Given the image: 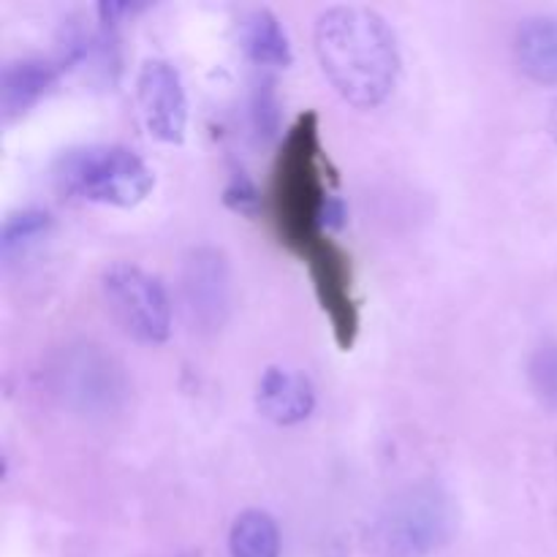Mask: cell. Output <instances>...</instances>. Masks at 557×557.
Listing matches in <instances>:
<instances>
[{
	"label": "cell",
	"instance_id": "obj_1",
	"mask_svg": "<svg viewBox=\"0 0 557 557\" xmlns=\"http://www.w3.org/2000/svg\"><path fill=\"white\" fill-rule=\"evenodd\" d=\"M313 49L330 85L357 109H375L400 79V47L389 22L368 5H332L313 27Z\"/></svg>",
	"mask_w": 557,
	"mask_h": 557
},
{
	"label": "cell",
	"instance_id": "obj_2",
	"mask_svg": "<svg viewBox=\"0 0 557 557\" xmlns=\"http://www.w3.org/2000/svg\"><path fill=\"white\" fill-rule=\"evenodd\" d=\"M319 156V125L310 112L288 131L275 169L277 223L286 243L302 253H310L321 243L324 212L332 199L321 180Z\"/></svg>",
	"mask_w": 557,
	"mask_h": 557
},
{
	"label": "cell",
	"instance_id": "obj_3",
	"mask_svg": "<svg viewBox=\"0 0 557 557\" xmlns=\"http://www.w3.org/2000/svg\"><path fill=\"white\" fill-rule=\"evenodd\" d=\"M54 183L65 196L98 205L134 207L156 185V174L139 152L123 145L71 147L54 163Z\"/></svg>",
	"mask_w": 557,
	"mask_h": 557
},
{
	"label": "cell",
	"instance_id": "obj_4",
	"mask_svg": "<svg viewBox=\"0 0 557 557\" xmlns=\"http://www.w3.org/2000/svg\"><path fill=\"white\" fill-rule=\"evenodd\" d=\"M455 506L433 484L395 498L379 522V547L386 557H428L449 542Z\"/></svg>",
	"mask_w": 557,
	"mask_h": 557
},
{
	"label": "cell",
	"instance_id": "obj_5",
	"mask_svg": "<svg viewBox=\"0 0 557 557\" xmlns=\"http://www.w3.org/2000/svg\"><path fill=\"white\" fill-rule=\"evenodd\" d=\"M101 292L109 313L131 337L141 343H163L172 332V305L166 288L156 275L136 264L107 267Z\"/></svg>",
	"mask_w": 557,
	"mask_h": 557
},
{
	"label": "cell",
	"instance_id": "obj_6",
	"mask_svg": "<svg viewBox=\"0 0 557 557\" xmlns=\"http://www.w3.org/2000/svg\"><path fill=\"white\" fill-rule=\"evenodd\" d=\"M58 392L82 413L112 411L125 395V381L107 354L96 346H71L54 368Z\"/></svg>",
	"mask_w": 557,
	"mask_h": 557
},
{
	"label": "cell",
	"instance_id": "obj_7",
	"mask_svg": "<svg viewBox=\"0 0 557 557\" xmlns=\"http://www.w3.org/2000/svg\"><path fill=\"white\" fill-rule=\"evenodd\" d=\"M183 297L199 330H221L232 310V270L212 245L190 248L183 261Z\"/></svg>",
	"mask_w": 557,
	"mask_h": 557
},
{
	"label": "cell",
	"instance_id": "obj_8",
	"mask_svg": "<svg viewBox=\"0 0 557 557\" xmlns=\"http://www.w3.org/2000/svg\"><path fill=\"white\" fill-rule=\"evenodd\" d=\"M136 101L141 120L156 139L180 145L188 125V101L177 69L166 60L150 58L136 74Z\"/></svg>",
	"mask_w": 557,
	"mask_h": 557
},
{
	"label": "cell",
	"instance_id": "obj_9",
	"mask_svg": "<svg viewBox=\"0 0 557 557\" xmlns=\"http://www.w3.org/2000/svg\"><path fill=\"white\" fill-rule=\"evenodd\" d=\"M308 259L310 270H313L315 288H319L324 310L330 313L332 324H335L337 337H341L343 346H351L354 330H357V308H354L351 288H348L346 259L330 243L315 245L308 253Z\"/></svg>",
	"mask_w": 557,
	"mask_h": 557
},
{
	"label": "cell",
	"instance_id": "obj_10",
	"mask_svg": "<svg viewBox=\"0 0 557 557\" xmlns=\"http://www.w3.org/2000/svg\"><path fill=\"white\" fill-rule=\"evenodd\" d=\"M256 406L270 422L297 424L313 413L315 386L305 373L288 368H267L256 386Z\"/></svg>",
	"mask_w": 557,
	"mask_h": 557
},
{
	"label": "cell",
	"instance_id": "obj_11",
	"mask_svg": "<svg viewBox=\"0 0 557 557\" xmlns=\"http://www.w3.org/2000/svg\"><path fill=\"white\" fill-rule=\"evenodd\" d=\"M63 74L58 58H16L3 65L0 74V112L3 120L25 114L33 103L41 101Z\"/></svg>",
	"mask_w": 557,
	"mask_h": 557
},
{
	"label": "cell",
	"instance_id": "obj_12",
	"mask_svg": "<svg viewBox=\"0 0 557 557\" xmlns=\"http://www.w3.org/2000/svg\"><path fill=\"white\" fill-rule=\"evenodd\" d=\"M515 54L520 69L542 85H557V16H531L517 27Z\"/></svg>",
	"mask_w": 557,
	"mask_h": 557
},
{
	"label": "cell",
	"instance_id": "obj_13",
	"mask_svg": "<svg viewBox=\"0 0 557 557\" xmlns=\"http://www.w3.org/2000/svg\"><path fill=\"white\" fill-rule=\"evenodd\" d=\"M239 41H243L245 54L259 65H283L292 63V44H288L286 30L281 20L264 5L245 11L239 22Z\"/></svg>",
	"mask_w": 557,
	"mask_h": 557
},
{
	"label": "cell",
	"instance_id": "obj_14",
	"mask_svg": "<svg viewBox=\"0 0 557 557\" xmlns=\"http://www.w3.org/2000/svg\"><path fill=\"white\" fill-rule=\"evenodd\" d=\"M232 557H281V531L261 509H248L234 520L228 533Z\"/></svg>",
	"mask_w": 557,
	"mask_h": 557
},
{
	"label": "cell",
	"instance_id": "obj_15",
	"mask_svg": "<svg viewBox=\"0 0 557 557\" xmlns=\"http://www.w3.org/2000/svg\"><path fill=\"white\" fill-rule=\"evenodd\" d=\"M49 226H52V215L47 210H38V207H25V210L9 212L3 221V228H0V253H3V259H9L11 253L25 248L27 243L47 234Z\"/></svg>",
	"mask_w": 557,
	"mask_h": 557
},
{
	"label": "cell",
	"instance_id": "obj_16",
	"mask_svg": "<svg viewBox=\"0 0 557 557\" xmlns=\"http://www.w3.org/2000/svg\"><path fill=\"white\" fill-rule=\"evenodd\" d=\"M281 98H277L275 82L270 76L253 85L250 96V123H253L256 136L261 141H272L281 136Z\"/></svg>",
	"mask_w": 557,
	"mask_h": 557
},
{
	"label": "cell",
	"instance_id": "obj_17",
	"mask_svg": "<svg viewBox=\"0 0 557 557\" xmlns=\"http://www.w3.org/2000/svg\"><path fill=\"white\" fill-rule=\"evenodd\" d=\"M528 379H531L539 400L557 411V341L544 343L533 351L531 362H528Z\"/></svg>",
	"mask_w": 557,
	"mask_h": 557
},
{
	"label": "cell",
	"instance_id": "obj_18",
	"mask_svg": "<svg viewBox=\"0 0 557 557\" xmlns=\"http://www.w3.org/2000/svg\"><path fill=\"white\" fill-rule=\"evenodd\" d=\"M223 205L239 215H256L261 210V190L243 169H234L223 188Z\"/></svg>",
	"mask_w": 557,
	"mask_h": 557
}]
</instances>
